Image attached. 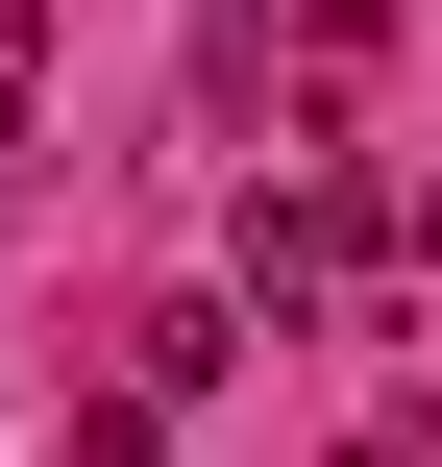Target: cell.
<instances>
[{"label":"cell","instance_id":"cell-2","mask_svg":"<svg viewBox=\"0 0 442 467\" xmlns=\"http://www.w3.org/2000/svg\"><path fill=\"white\" fill-rule=\"evenodd\" d=\"M344 467H442V419H369V443H344Z\"/></svg>","mask_w":442,"mask_h":467},{"label":"cell","instance_id":"cell-1","mask_svg":"<svg viewBox=\"0 0 442 467\" xmlns=\"http://www.w3.org/2000/svg\"><path fill=\"white\" fill-rule=\"evenodd\" d=\"M246 296H271V320H344V296H369V197H344V148H295V172L246 197Z\"/></svg>","mask_w":442,"mask_h":467}]
</instances>
